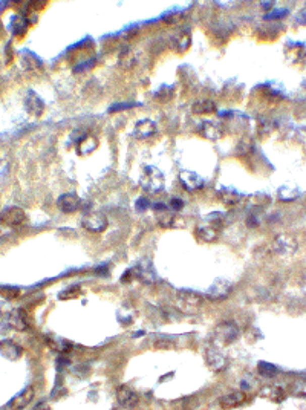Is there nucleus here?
<instances>
[{
  "instance_id": "4",
  "label": "nucleus",
  "mask_w": 306,
  "mask_h": 410,
  "mask_svg": "<svg viewBox=\"0 0 306 410\" xmlns=\"http://www.w3.org/2000/svg\"><path fill=\"white\" fill-rule=\"evenodd\" d=\"M215 341H218L222 346L231 344L239 338V328L233 322H225L216 326L215 329Z\"/></svg>"
},
{
  "instance_id": "26",
  "label": "nucleus",
  "mask_w": 306,
  "mask_h": 410,
  "mask_svg": "<svg viewBox=\"0 0 306 410\" xmlns=\"http://www.w3.org/2000/svg\"><path fill=\"white\" fill-rule=\"evenodd\" d=\"M191 112L194 115H210L216 112V105L210 99H203V101H197L191 106Z\"/></svg>"
},
{
  "instance_id": "27",
  "label": "nucleus",
  "mask_w": 306,
  "mask_h": 410,
  "mask_svg": "<svg viewBox=\"0 0 306 410\" xmlns=\"http://www.w3.org/2000/svg\"><path fill=\"white\" fill-rule=\"evenodd\" d=\"M271 203V197L267 193H254L252 196H249V207H252L254 210H262Z\"/></svg>"
},
{
  "instance_id": "13",
  "label": "nucleus",
  "mask_w": 306,
  "mask_h": 410,
  "mask_svg": "<svg viewBox=\"0 0 306 410\" xmlns=\"http://www.w3.org/2000/svg\"><path fill=\"white\" fill-rule=\"evenodd\" d=\"M23 349L13 340H2L0 341V355L10 362H17L22 356Z\"/></svg>"
},
{
  "instance_id": "9",
  "label": "nucleus",
  "mask_w": 306,
  "mask_h": 410,
  "mask_svg": "<svg viewBox=\"0 0 306 410\" xmlns=\"http://www.w3.org/2000/svg\"><path fill=\"white\" fill-rule=\"evenodd\" d=\"M83 227L92 233H101L108 228V219L105 215L101 213H89L83 218L81 221Z\"/></svg>"
},
{
  "instance_id": "25",
  "label": "nucleus",
  "mask_w": 306,
  "mask_h": 410,
  "mask_svg": "<svg viewBox=\"0 0 306 410\" xmlns=\"http://www.w3.org/2000/svg\"><path fill=\"white\" fill-rule=\"evenodd\" d=\"M77 142H78V155H89V153H92L98 147V141L95 136L83 135Z\"/></svg>"
},
{
  "instance_id": "18",
  "label": "nucleus",
  "mask_w": 306,
  "mask_h": 410,
  "mask_svg": "<svg viewBox=\"0 0 306 410\" xmlns=\"http://www.w3.org/2000/svg\"><path fill=\"white\" fill-rule=\"evenodd\" d=\"M44 341L50 349L56 350V352H60V353H68V352L72 350V343L71 341L62 338L59 335H54V334H47L44 337Z\"/></svg>"
},
{
  "instance_id": "8",
  "label": "nucleus",
  "mask_w": 306,
  "mask_h": 410,
  "mask_svg": "<svg viewBox=\"0 0 306 410\" xmlns=\"http://www.w3.org/2000/svg\"><path fill=\"white\" fill-rule=\"evenodd\" d=\"M117 401L120 402V405H123L124 408H133L138 405L139 402V396L138 393L127 384H123L117 389Z\"/></svg>"
},
{
  "instance_id": "23",
  "label": "nucleus",
  "mask_w": 306,
  "mask_h": 410,
  "mask_svg": "<svg viewBox=\"0 0 306 410\" xmlns=\"http://www.w3.org/2000/svg\"><path fill=\"white\" fill-rule=\"evenodd\" d=\"M277 197L282 202H292L300 197V188L294 184H285L280 185L277 190Z\"/></svg>"
},
{
  "instance_id": "42",
  "label": "nucleus",
  "mask_w": 306,
  "mask_h": 410,
  "mask_svg": "<svg viewBox=\"0 0 306 410\" xmlns=\"http://www.w3.org/2000/svg\"><path fill=\"white\" fill-rule=\"evenodd\" d=\"M32 410H50V407H49L47 402H38Z\"/></svg>"
},
{
  "instance_id": "35",
  "label": "nucleus",
  "mask_w": 306,
  "mask_h": 410,
  "mask_svg": "<svg viewBox=\"0 0 306 410\" xmlns=\"http://www.w3.org/2000/svg\"><path fill=\"white\" fill-rule=\"evenodd\" d=\"M78 295H80V286H71V288H68L65 291H62L59 294V298L60 300H72V298H75Z\"/></svg>"
},
{
  "instance_id": "32",
  "label": "nucleus",
  "mask_w": 306,
  "mask_h": 410,
  "mask_svg": "<svg viewBox=\"0 0 306 410\" xmlns=\"http://www.w3.org/2000/svg\"><path fill=\"white\" fill-rule=\"evenodd\" d=\"M258 369H259L261 375L268 377V378L277 375V368H276L274 365H271V363H267V362H261V363L258 365Z\"/></svg>"
},
{
  "instance_id": "7",
  "label": "nucleus",
  "mask_w": 306,
  "mask_h": 410,
  "mask_svg": "<svg viewBox=\"0 0 306 410\" xmlns=\"http://www.w3.org/2000/svg\"><path fill=\"white\" fill-rule=\"evenodd\" d=\"M133 277L139 279L144 283H153L157 282V271L153 268V264L150 261H141L136 267L132 268Z\"/></svg>"
},
{
  "instance_id": "10",
  "label": "nucleus",
  "mask_w": 306,
  "mask_h": 410,
  "mask_svg": "<svg viewBox=\"0 0 306 410\" xmlns=\"http://www.w3.org/2000/svg\"><path fill=\"white\" fill-rule=\"evenodd\" d=\"M233 289V285L230 280H225V279H218L215 280V283L209 288L207 291V298L210 300H222L225 298L227 295H230Z\"/></svg>"
},
{
  "instance_id": "14",
  "label": "nucleus",
  "mask_w": 306,
  "mask_h": 410,
  "mask_svg": "<svg viewBox=\"0 0 306 410\" xmlns=\"http://www.w3.org/2000/svg\"><path fill=\"white\" fill-rule=\"evenodd\" d=\"M57 205L63 213H75L80 209L81 200L74 193H65L57 199Z\"/></svg>"
},
{
  "instance_id": "28",
  "label": "nucleus",
  "mask_w": 306,
  "mask_h": 410,
  "mask_svg": "<svg viewBox=\"0 0 306 410\" xmlns=\"http://www.w3.org/2000/svg\"><path fill=\"white\" fill-rule=\"evenodd\" d=\"M28 25H29V22L25 17H14L13 22H11L13 34L14 35H23L26 32V29H28Z\"/></svg>"
},
{
  "instance_id": "29",
  "label": "nucleus",
  "mask_w": 306,
  "mask_h": 410,
  "mask_svg": "<svg viewBox=\"0 0 306 410\" xmlns=\"http://www.w3.org/2000/svg\"><path fill=\"white\" fill-rule=\"evenodd\" d=\"M303 54H304V47H303V44H300V43H297V44H289L288 46V59H289V62H292V63H295V62H298L301 57H303Z\"/></svg>"
},
{
  "instance_id": "6",
  "label": "nucleus",
  "mask_w": 306,
  "mask_h": 410,
  "mask_svg": "<svg viewBox=\"0 0 306 410\" xmlns=\"http://www.w3.org/2000/svg\"><path fill=\"white\" fill-rule=\"evenodd\" d=\"M206 362H207V366L215 372H222L228 366L227 356L216 347H209L206 350Z\"/></svg>"
},
{
  "instance_id": "11",
  "label": "nucleus",
  "mask_w": 306,
  "mask_h": 410,
  "mask_svg": "<svg viewBox=\"0 0 306 410\" xmlns=\"http://www.w3.org/2000/svg\"><path fill=\"white\" fill-rule=\"evenodd\" d=\"M274 249L280 255H291L297 251V242L292 236L280 234L274 240Z\"/></svg>"
},
{
  "instance_id": "37",
  "label": "nucleus",
  "mask_w": 306,
  "mask_h": 410,
  "mask_svg": "<svg viewBox=\"0 0 306 410\" xmlns=\"http://www.w3.org/2000/svg\"><path fill=\"white\" fill-rule=\"evenodd\" d=\"M167 207L172 213H176V212H181L184 209V200L179 199V197H172L167 203Z\"/></svg>"
},
{
  "instance_id": "34",
  "label": "nucleus",
  "mask_w": 306,
  "mask_h": 410,
  "mask_svg": "<svg viewBox=\"0 0 306 410\" xmlns=\"http://www.w3.org/2000/svg\"><path fill=\"white\" fill-rule=\"evenodd\" d=\"M267 398H270L271 401H276V402H280L285 399V392L280 389V387H273V389H268L265 392Z\"/></svg>"
},
{
  "instance_id": "20",
  "label": "nucleus",
  "mask_w": 306,
  "mask_h": 410,
  "mask_svg": "<svg viewBox=\"0 0 306 410\" xmlns=\"http://www.w3.org/2000/svg\"><path fill=\"white\" fill-rule=\"evenodd\" d=\"M133 133L138 139H148L157 133V123L151 120H141L136 123Z\"/></svg>"
},
{
  "instance_id": "1",
  "label": "nucleus",
  "mask_w": 306,
  "mask_h": 410,
  "mask_svg": "<svg viewBox=\"0 0 306 410\" xmlns=\"http://www.w3.org/2000/svg\"><path fill=\"white\" fill-rule=\"evenodd\" d=\"M224 227V218L221 213H210L203 222L196 228V236L203 242H213L218 239Z\"/></svg>"
},
{
  "instance_id": "24",
  "label": "nucleus",
  "mask_w": 306,
  "mask_h": 410,
  "mask_svg": "<svg viewBox=\"0 0 306 410\" xmlns=\"http://www.w3.org/2000/svg\"><path fill=\"white\" fill-rule=\"evenodd\" d=\"M218 197L221 199V202H224L225 205H236L240 202L242 194L239 191H236L234 188L230 187H221L218 190Z\"/></svg>"
},
{
  "instance_id": "5",
  "label": "nucleus",
  "mask_w": 306,
  "mask_h": 410,
  "mask_svg": "<svg viewBox=\"0 0 306 410\" xmlns=\"http://www.w3.org/2000/svg\"><path fill=\"white\" fill-rule=\"evenodd\" d=\"M26 222V215L20 207H7L0 213V225L8 228H17L22 227Z\"/></svg>"
},
{
  "instance_id": "30",
  "label": "nucleus",
  "mask_w": 306,
  "mask_h": 410,
  "mask_svg": "<svg viewBox=\"0 0 306 410\" xmlns=\"http://www.w3.org/2000/svg\"><path fill=\"white\" fill-rule=\"evenodd\" d=\"M0 297L13 301L20 297V289L16 286H0Z\"/></svg>"
},
{
  "instance_id": "2",
  "label": "nucleus",
  "mask_w": 306,
  "mask_h": 410,
  "mask_svg": "<svg viewBox=\"0 0 306 410\" xmlns=\"http://www.w3.org/2000/svg\"><path fill=\"white\" fill-rule=\"evenodd\" d=\"M203 304V297L196 291L181 289L176 292V306L184 314H197Z\"/></svg>"
},
{
  "instance_id": "38",
  "label": "nucleus",
  "mask_w": 306,
  "mask_h": 410,
  "mask_svg": "<svg viewBox=\"0 0 306 410\" xmlns=\"http://www.w3.org/2000/svg\"><path fill=\"white\" fill-rule=\"evenodd\" d=\"M190 46V35L188 32H181L178 35V50L184 53V50Z\"/></svg>"
},
{
  "instance_id": "3",
  "label": "nucleus",
  "mask_w": 306,
  "mask_h": 410,
  "mask_svg": "<svg viewBox=\"0 0 306 410\" xmlns=\"http://www.w3.org/2000/svg\"><path fill=\"white\" fill-rule=\"evenodd\" d=\"M139 184L145 191L150 193H158L164 187V175L158 167L145 166L139 176Z\"/></svg>"
},
{
  "instance_id": "12",
  "label": "nucleus",
  "mask_w": 306,
  "mask_h": 410,
  "mask_svg": "<svg viewBox=\"0 0 306 410\" xmlns=\"http://www.w3.org/2000/svg\"><path fill=\"white\" fill-rule=\"evenodd\" d=\"M25 109L29 115L38 118L44 112V101L34 90H29L25 96Z\"/></svg>"
},
{
  "instance_id": "15",
  "label": "nucleus",
  "mask_w": 306,
  "mask_h": 410,
  "mask_svg": "<svg viewBox=\"0 0 306 410\" xmlns=\"http://www.w3.org/2000/svg\"><path fill=\"white\" fill-rule=\"evenodd\" d=\"M197 132L199 135H202L206 139H210V141H218L224 136V132L221 129L219 124L213 123V121H203L199 124L197 127Z\"/></svg>"
},
{
  "instance_id": "17",
  "label": "nucleus",
  "mask_w": 306,
  "mask_h": 410,
  "mask_svg": "<svg viewBox=\"0 0 306 410\" xmlns=\"http://www.w3.org/2000/svg\"><path fill=\"white\" fill-rule=\"evenodd\" d=\"M32 399H34V389L29 386V387L23 389L19 395H16V396L11 399L10 407H11L13 410H23V408H26V407L31 404Z\"/></svg>"
},
{
  "instance_id": "31",
  "label": "nucleus",
  "mask_w": 306,
  "mask_h": 410,
  "mask_svg": "<svg viewBox=\"0 0 306 410\" xmlns=\"http://www.w3.org/2000/svg\"><path fill=\"white\" fill-rule=\"evenodd\" d=\"M135 63H136V57L133 56V53H132L130 49L124 50V53L120 56V65H121L123 68L129 69V68H132Z\"/></svg>"
},
{
  "instance_id": "21",
  "label": "nucleus",
  "mask_w": 306,
  "mask_h": 410,
  "mask_svg": "<svg viewBox=\"0 0 306 410\" xmlns=\"http://www.w3.org/2000/svg\"><path fill=\"white\" fill-rule=\"evenodd\" d=\"M8 323L11 325L13 329L23 332L29 328V322H28V316L23 310H14L10 313L8 316Z\"/></svg>"
},
{
  "instance_id": "16",
  "label": "nucleus",
  "mask_w": 306,
  "mask_h": 410,
  "mask_svg": "<svg viewBox=\"0 0 306 410\" xmlns=\"http://www.w3.org/2000/svg\"><path fill=\"white\" fill-rule=\"evenodd\" d=\"M179 181L184 185V188L188 190V191H194V190H197V188H200L203 185L202 178L196 172H190V170H182L179 173Z\"/></svg>"
},
{
  "instance_id": "41",
  "label": "nucleus",
  "mask_w": 306,
  "mask_h": 410,
  "mask_svg": "<svg viewBox=\"0 0 306 410\" xmlns=\"http://www.w3.org/2000/svg\"><path fill=\"white\" fill-rule=\"evenodd\" d=\"M127 108H132V105H117V106H112L111 108V112H115V111H124Z\"/></svg>"
},
{
  "instance_id": "19",
  "label": "nucleus",
  "mask_w": 306,
  "mask_h": 410,
  "mask_svg": "<svg viewBox=\"0 0 306 410\" xmlns=\"http://www.w3.org/2000/svg\"><path fill=\"white\" fill-rule=\"evenodd\" d=\"M153 210L157 212V219H158V224L163 227V228H169L173 225L175 222V215H172V212L169 210V207L166 203L160 202V203H155L153 205Z\"/></svg>"
},
{
  "instance_id": "22",
  "label": "nucleus",
  "mask_w": 306,
  "mask_h": 410,
  "mask_svg": "<svg viewBox=\"0 0 306 410\" xmlns=\"http://www.w3.org/2000/svg\"><path fill=\"white\" fill-rule=\"evenodd\" d=\"M246 401V395L240 390L237 392H231L228 395H224L221 399H219V404L222 408H236L242 404H245Z\"/></svg>"
},
{
  "instance_id": "36",
  "label": "nucleus",
  "mask_w": 306,
  "mask_h": 410,
  "mask_svg": "<svg viewBox=\"0 0 306 410\" xmlns=\"http://www.w3.org/2000/svg\"><path fill=\"white\" fill-rule=\"evenodd\" d=\"M251 147H252V142H251L248 138H243V139H240V141L237 142V145H236V153H237V155H246V153L251 150Z\"/></svg>"
},
{
  "instance_id": "39",
  "label": "nucleus",
  "mask_w": 306,
  "mask_h": 410,
  "mask_svg": "<svg viewBox=\"0 0 306 410\" xmlns=\"http://www.w3.org/2000/svg\"><path fill=\"white\" fill-rule=\"evenodd\" d=\"M151 207L150 205V202H148V199L147 197H138L136 199V202H135V210L136 212H145V210H148Z\"/></svg>"
},
{
  "instance_id": "40",
  "label": "nucleus",
  "mask_w": 306,
  "mask_h": 410,
  "mask_svg": "<svg viewBox=\"0 0 306 410\" xmlns=\"http://www.w3.org/2000/svg\"><path fill=\"white\" fill-rule=\"evenodd\" d=\"M286 14H288V10H273V11L267 16V19H268V20H279V19H283Z\"/></svg>"
},
{
  "instance_id": "33",
  "label": "nucleus",
  "mask_w": 306,
  "mask_h": 410,
  "mask_svg": "<svg viewBox=\"0 0 306 410\" xmlns=\"http://www.w3.org/2000/svg\"><path fill=\"white\" fill-rule=\"evenodd\" d=\"M23 65H25V68L26 69H29V71H32V69H35V68H40L41 66V63H40V60L32 54V53H25V57H23Z\"/></svg>"
}]
</instances>
